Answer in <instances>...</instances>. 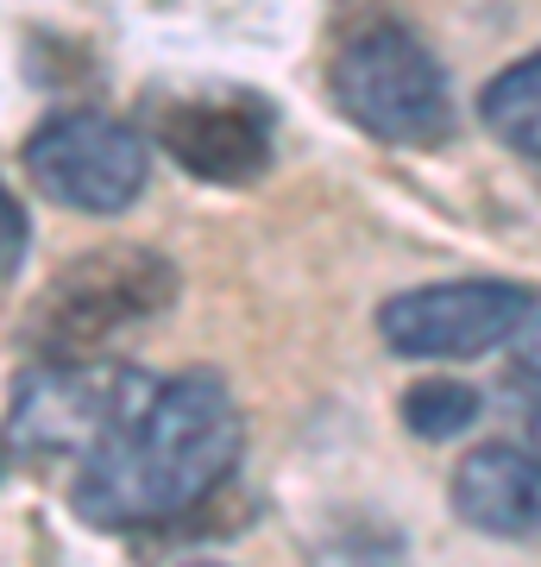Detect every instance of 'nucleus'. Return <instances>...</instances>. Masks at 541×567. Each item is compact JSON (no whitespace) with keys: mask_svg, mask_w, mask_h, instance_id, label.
Instances as JSON below:
<instances>
[{"mask_svg":"<svg viewBox=\"0 0 541 567\" xmlns=\"http://www.w3.org/2000/svg\"><path fill=\"white\" fill-rule=\"evenodd\" d=\"M454 511L485 536L510 543H541V454L522 447H472L454 466Z\"/></svg>","mask_w":541,"mask_h":567,"instance_id":"8","label":"nucleus"},{"mask_svg":"<svg viewBox=\"0 0 541 567\" xmlns=\"http://www.w3.org/2000/svg\"><path fill=\"white\" fill-rule=\"evenodd\" d=\"M32 252V221H25V208L7 196V183H0V284L13 278Z\"/></svg>","mask_w":541,"mask_h":567,"instance_id":"11","label":"nucleus"},{"mask_svg":"<svg viewBox=\"0 0 541 567\" xmlns=\"http://www.w3.org/2000/svg\"><path fill=\"white\" fill-rule=\"evenodd\" d=\"M177 265L152 246H95L76 252L58 278L32 297L25 316V347L39 360H82L107 347L114 334L152 322L177 303Z\"/></svg>","mask_w":541,"mask_h":567,"instance_id":"2","label":"nucleus"},{"mask_svg":"<svg viewBox=\"0 0 541 567\" xmlns=\"http://www.w3.org/2000/svg\"><path fill=\"white\" fill-rule=\"evenodd\" d=\"M152 372L133 360H39L13 379L7 398V447L32 461H82L101 447L133 410L152 398Z\"/></svg>","mask_w":541,"mask_h":567,"instance_id":"3","label":"nucleus"},{"mask_svg":"<svg viewBox=\"0 0 541 567\" xmlns=\"http://www.w3.org/2000/svg\"><path fill=\"white\" fill-rule=\"evenodd\" d=\"M158 145L164 158H177L189 177L240 189L259 183L278 158V114L246 95V89H215V95H183L158 107Z\"/></svg>","mask_w":541,"mask_h":567,"instance_id":"7","label":"nucleus"},{"mask_svg":"<svg viewBox=\"0 0 541 567\" xmlns=\"http://www.w3.org/2000/svg\"><path fill=\"white\" fill-rule=\"evenodd\" d=\"M240 447H246L240 404L215 372L158 379L152 398L107 442L82 454L70 505L95 529L177 524L183 511H196L201 498H215L233 480Z\"/></svg>","mask_w":541,"mask_h":567,"instance_id":"1","label":"nucleus"},{"mask_svg":"<svg viewBox=\"0 0 541 567\" xmlns=\"http://www.w3.org/2000/svg\"><path fill=\"white\" fill-rule=\"evenodd\" d=\"M479 114L517 158H541V51L485 82Z\"/></svg>","mask_w":541,"mask_h":567,"instance_id":"9","label":"nucleus"},{"mask_svg":"<svg viewBox=\"0 0 541 567\" xmlns=\"http://www.w3.org/2000/svg\"><path fill=\"white\" fill-rule=\"evenodd\" d=\"M529 435H535V454H541V404H535V416H529Z\"/></svg>","mask_w":541,"mask_h":567,"instance_id":"13","label":"nucleus"},{"mask_svg":"<svg viewBox=\"0 0 541 567\" xmlns=\"http://www.w3.org/2000/svg\"><path fill=\"white\" fill-rule=\"evenodd\" d=\"M479 391L460 385V379H422V385L403 391V429L422 435V442H454L479 423Z\"/></svg>","mask_w":541,"mask_h":567,"instance_id":"10","label":"nucleus"},{"mask_svg":"<svg viewBox=\"0 0 541 567\" xmlns=\"http://www.w3.org/2000/svg\"><path fill=\"white\" fill-rule=\"evenodd\" d=\"M25 171L39 196L76 215H121L145 196L152 177V145L133 121H114L101 107H63L32 126L25 140Z\"/></svg>","mask_w":541,"mask_h":567,"instance_id":"5","label":"nucleus"},{"mask_svg":"<svg viewBox=\"0 0 541 567\" xmlns=\"http://www.w3.org/2000/svg\"><path fill=\"white\" fill-rule=\"evenodd\" d=\"M0 461H7V454H0Z\"/></svg>","mask_w":541,"mask_h":567,"instance_id":"14","label":"nucleus"},{"mask_svg":"<svg viewBox=\"0 0 541 567\" xmlns=\"http://www.w3.org/2000/svg\"><path fill=\"white\" fill-rule=\"evenodd\" d=\"M510 347H517V360H522V365H529V372L541 379V297H535V309H529V322L517 328V341H510Z\"/></svg>","mask_w":541,"mask_h":567,"instance_id":"12","label":"nucleus"},{"mask_svg":"<svg viewBox=\"0 0 541 567\" xmlns=\"http://www.w3.org/2000/svg\"><path fill=\"white\" fill-rule=\"evenodd\" d=\"M535 290L503 278H454L403 290L378 309V334L397 360H472L491 347H510L529 322Z\"/></svg>","mask_w":541,"mask_h":567,"instance_id":"6","label":"nucleus"},{"mask_svg":"<svg viewBox=\"0 0 541 567\" xmlns=\"http://www.w3.org/2000/svg\"><path fill=\"white\" fill-rule=\"evenodd\" d=\"M327 89L341 114L360 133L384 145H441L454 140V95H447L441 63L428 58V44L403 25H365L334 51Z\"/></svg>","mask_w":541,"mask_h":567,"instance_id":"4","label":"nucleus"}]
</instances>
